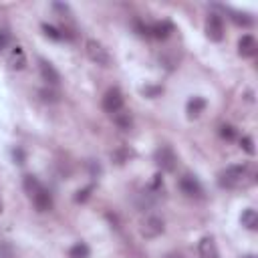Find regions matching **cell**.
I'll return each mask as SVG.
<instances>
[{"label": "cell", "instance_id": "6da1fadb", "mask_svg": "<svg viewBox=\"0 0 258 258\" xmlns=\"http://www.w3.org/2000/svg\"><path fill=\"white\" fill-rule=\"evenodd\" d=\"M85 52H87V56H89L93 62H97V64H101V67H109V64H111V54L107 52V48H105L101 42L93 40V38L85 42Z\"/></svg>", "mask_w": 258, "mask_h": 258}, {"label": "cell", "instance_id": "7a4b0ae2", "mask_svg": "<svg viewBox=\"0 0 258 258\" xmlns=\"http://www.w3.org/2000/svg\"><path fill=\"white\" fill-rule=\"evenodd\" d=\"M244 173H246V165H230V167H226V171L220 173L218 183L222 187H236L242 183Z\"/></svg>", "mask_w": 258, "mask_h": 258}, {"label": "cell", "instance_id": "3957f363", "mask_svg": "<svg viewBox=\"0 0 258 258\" xmlns=\"http://www.w3.org/2000/svg\"><path fill=\"white\" fill-rule=\"evenodd\" d=\"M155 163L161 167V171L171 173V171H175L177 157H175V153H173V149L169 145H163V147H159L155 151Z\"/></svg>", "mask_w": 258, "mask_h": 258}, {"label": "cell", "instance_id": "277c9868", "mask_svg": "<svg viewBox=\"0 0 258 258\" xmlns=\"http://www.w3.org/2000/svg\"><path fill=\"white\" fill-rule=\"evenodd\" d=\"M103 109L107 113H111V115H115L117 111L123 109V95H121L119 89H109L105 93V97H103Z\"/></svg>", "mask_w": 258, "mask_h": 258}, {"label": "cell", "instance_id": "5b68a950", "mask_svg": "<svg viewBox=\"0 0 258 258\" xmlns=\"http://www.w3.org/2000/svg\"><path fill=\"white\" fill-rule=\"evenodd\" d=\"M206 34H208V38L214 40V42H220V40L224 38V20H222V16L210 14L208 24H206Z\"/></svg>", "mask_w": 258, "mask_h": 258}, {"label": "cell", "instance_id": "8992f818", "mask_svg": "<svg viewBox=\"0 0 258 258\" xmlns=\"http://www.w3.org/2000/svg\"><path fill=\"white\" fill-rule=\"evenodd\" d=\"M163 232V220L157 216H149L141 222V236L143 238H157Z\"/></svg>", "mask_w": 258, "mask_h": 258}, {"label": "cell", "instance_id": "52a82bcc", "mask_svg": "<svg viewBox=\"0 0 258 258\" xmlns=\"http://www.w3.org/2000/svg\"><path fill=\"white\" fill-rule=\"evenodd\" d=\"M198 252H200L202 258H220V254H218V246H216V242H214L212 236H206V238L200 240V244H198Z\"/></svg>", "mask_w": 258, "mask_h": 258}, {"label": "cell", "instance_id": "ba28073f", "mask_svg": "<svg viewBox=\"0 0 258 258\" xmlns=\"http://www.w3.org/2000/svg\"><path fill=\"white\" fill-rule=\"evenodd\" d=\"M38 67H40V77H42V81H46L48 85H58L60 75H58V71H56L48 60H42V58H40Z\"/></svg>", "mask_w": 258, "mask_h": 258}, {"label": "cell", "instance_id": "9c48e42d", "mask_svg": "<svg viewBox=\"0 0 258 258\" xmlns=\"http://www.w3.org/2000/svg\"><path fill=\"white\" fill-rule=\"evenodd\" d=\"M32 202H34V206H36L38 212H48V210L52 208V196H50V191L44 189V187H40V189L32 196Z\"/></svg>", "mask_w": 258, "mask_h": 258}, {"label": "cell", "instance_id": "30bf717a", "mask_svg": "<svg viewBox=\"0 0 258 258\" xmlns=\"http://www.w3.org/2000/svg\"><path fill=\"white\" fill-rule=\"evenodd\" d=\"M256 50H258L256 38H254L252 34H244V36L240 38V42H238V52H240L242 56H254Z\"/></svg>", "mask_w": 258, "mask_h": 258}, {"label": "cell", "instance_id": "8fae6325", "mask_svg": "<svg viewBox=\"0 0 258 258\" xmlns=\"http://www.w3.org/2000/svg\"><path fill=\"white\" fill-rule=\"evenodd\" d=\"M179 187H181V191L187 194V196H200V194H202V185H200V181H198L194 175H183V177L179 179Z\"/></svg>", "mask_w": 258, "mask_h": 258}, {"label": "cell", "instance_id": "7c38bea8", "mask_svg": "<svg viewBox=\"0 0 258 258\" xmlns=\"http://www.w3.org/2000/svg\"><path fill=\"white\" fill-rule=\"evenodd\" d=\"M8 64H10L12 69H16V71L24 69V64H26V54H24L22 46H14V48H12V52H10V56H8Z\"/></svg>", "mask_w": 258, "mask_h": 258}, {"label": "cell", "instance_id": "4fadbf2b", "mask_svg": "<svg viewBox=\"0 0 258 258\" xmlns=\"http://www.w3.org/2000/svg\"><path fill=\"white\" fill-rule=\"evenodd\" d=\"M204 109H206V101H204L202 97H194V99L187 101V117H189V119L200 117V115L204 113Z\"/></svg>", "mask_w": 258, "mask_h": 258}, {"label": "cell", "instance_id": "5bb4252c", "mask_svg": "<svg viewBox=\"0 0 258 258\" xmlns=\"http://www.w3.org/2000/svg\"><path fill=\"white\" fill-rule=\"evenodd\" d=\"M149 32H151L155 38L163 40V38H167V36L173 32V26H171L169 22H157V24H153V26L149 28Z\"/></svg>", "mask_w": 258, "mask_h": 258}, {"label": "cell", "instance_id": "9a60e30c", "mask_svg": "<svg viewBox=\"0 0 258 258\" xmlns=\"http://www.w3.org/2000/svg\"><path fill=\"white\" fill-rule=\"evenodd\" d=\"M113 121H115V125H117L119 129H123V131H129L131 125H133V119H131L129 111H123V109L113 115Z\"/></svg>", "mask_w": 258, "mask_h": 258}, {"label": "cell", "instance_id": "2e32d148", "mask_svg": "<svg viewBox=\"0 0 258 258\" xmlns=\"http://www.w3.org/2000/svg\"><path fill=\"white\" fill-rule=\"evenodd\" d=\"M89 254H91V250L85 242H77L69 250V258H89Z\"/></svg>", "mask_w": 258, "mask_h": 258}, {"label": "cell", "instance_id": "e0dca14e", "mask_svg": "<svg viewBox=\"0 0 258 258\" xmlns=\"http://www.w3.org/2000/svg\"><path fill=\"white\" fill-rule=\"evenodd\" d=\"M242 224H244L248 230H256V226H258V214H256L254 210H246V212L242 214Z\"/></svg>", "mask_w": 258, "mask_h": 258}, {"label": "cell", "instance_id": "ac0fdd59", "mask_svg": "<svg viewBox=\"0 0 258 258\" xmlns=\"http://www.w3.org/2000/svg\"><path fill=\"white\" fill-rule=\"evenodd\" d=\"M40 187H42V185L38 183V179H36L34 175H24V189H26V194L34 196V194H36Z\"/></svg>", "mask_w": 258, "mask_h": 258}, {"label": "cell", "instance_id": "d6986e66", "mask_svg": "<svg viewBox=\"0 0 258 258\" xmlns=\"http://www.w3.org/2000/svg\"><path fill=\"white\" fill-rule=\"evenodd\" d=\"M40 97H42L44 103H56L58 101V93L52 91V89H42L40 91Z\"/></svg>", "mask_w": 258, "mask_h": 258}, {"label": "cell", "instance_id": "ffe728a7", "mask_svg": "<svg viewBox=\"0 0 258 258\" xmlns=\"http://www.w3.org/2000/svg\"><path fill=\"white\" fill-rule=\"evenodd\" d=\"M232 20H234L236 24H240V26H250V24H252V18H248V14H238V12H234V14H232Z\"/></svg>", "mask_w": 258, "mask_h": 258}, {"label": "cell", "instance_id": "44dd1931", "mask_svg": "<svg viewBox=\"0 0 258 258\" xmlns=\"http://www.w3.org/2000/svg\"><path fill=\"white\" fill-rule=\"evenodd\" d=\"M42 30H44V34H46V36H50V38H54V40H60V38H62L60 30H56V28H54V26H50V24H42Z\"/></svg>", "mask_w": 258, "mask_h": 258}, {"label": "cell", "instance_id": "7402d4cb", "mask_svg": "<svg viewBox=\"0 0 258 258\" xmlns=\"http://www.w3.org/2000/svg\"><path fill=\"white\" fill-rule=\"evenodd\" d=\"M220 135H222L224 139H228V141H230V139H234V137H236V129H234L232 125H222V127H220Z\"/></svg>", "mask_w": 258, "mask_h": 258}, {"label": "cell", "instance_id": "603a6c76", "mask_svg": "<svg viewBox=\"0 0 258 258\" xmlns=\"http://www.w3.org/2000/svg\"><path fill=\"white\" fill-rule=\"evenodd\" d=\"M240 145L244 147V151H246V153H250V155H254V143H252V137H242V141H240Z\"/></svg>", "mask_w": 258, "mask_h": 258}, {"label": "cell", "instance_id": "cb8c5ba5", "mask_svg": "<svg viewBox=\"0 0 258 258\" xmlns=\"http://www.w3.org/2000/svg\"><path fill=\"white\" fill-rule=\"evenodd\" d=\"M91 189H93L91 185H89V187H85V189H79V191H77V196H75V200H77V202H85V200L91 196Z\"/></svg>", "mask_w": 258, "mask_h": 258}, {"label": "cell", "instance_id": "d4e9b609", "mask_svg": "<svg viewBox=\"0 0 258 258\" xmlns=\"http://www.w3.org/2000/svg\"><path fill=\"white\" fill-rule=\"evenodd\" d=\"M10 42V36H8V32H4V30H0V50L2 48H6V44Z\"/></svg>", "mask_w": 258, "mask_h": 258}, {"label": "cell", "instance_id": "484cf974", "mask_svg": "<svg viewBox=\"0 0 258 258\" xmlns=\"http://www.w3.org/2000/svg\"><path fill=\"white\" fill-rule=\"evenodd\" d=\"M246 258H254V256H246Z\"/></svg>", "mask_w": 258, "mask_h": 258}, {"label": "cell", "instance_id": "4316f807", "mask_svg": "<svg viewBox=\"0 0 258 258\" xmlns=\"http://www.w3.org/2000/svg\"><path fill=\"white\" fill-rule=\"evenodd\" d=\"M0 212H2V204H0Z\"/></svg>", "mask_w": 258, "mask_h": 258}]
</instances>
